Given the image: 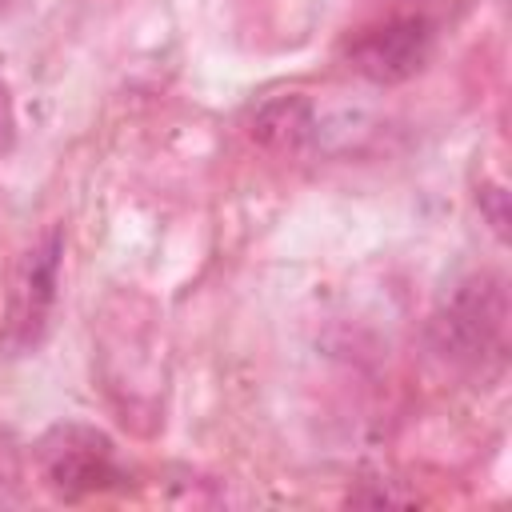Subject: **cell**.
Listing matches in <instances>:
<instances>
[{
  "instance_id": "5b68a950",
  "label": "cell",
  "mask_w": 512,
  "mask_h": 512,
  "mask_svg": "<svg viewBox=\"0 0 512 512\" xmlns=\"http://www.w3.org/2000/svg\"><path fill=\"white\" fill-rule=\"evenodd\" d=\"M308 124H312L308 104L300 96H284V100H272L256 116V136L268 140V144H280V148H296L300 136L308 132Z\"/></svg>"
},
{
  "instance_id": "7a4b0ae2",
  "label": "cell",
  "mask_w": 512,
  "mask_h": 512,
  "mask_svg": "<svg viewBox=\"0 0 512 512\" xmlns=\"http://www.w3.org/2000/svg\"><path fill=\"white\" fill-rule=\"evenodd\" d=\"M504 288L496 276H472L464 280L432 316V344L440 356L476 364L488 352H496L504 336Z\"/></svg>"
},
{
  "instance_id": "8992f818",
  "label": "cell",
  "mask_w": 512,
  "mask_h": 512,
  "mask_svg": "<svg viewBox=\"0 0 512 512\" xmlns=\"http://www.w3.org/2000/svg\"><path fill=\"white\" fill-rule=\"evenodd\" d=\"M12 140H16V112H12V92L0 76V156L12 148Z\"/></svg>"
},
{
  "instance_id": "6da1fadb",
  "label": "cell",
  "mask_w": 512,
  "mask_h": 512,
  "mask_svg": "<svg viewBox=\"0 0 512 512\" xmlns=\"http://www.w3.org/2000/svg\"><path fill=\"white\" fill-rule=\"evenodd\" d=\"M60 256H64V240L56 228L44 232L20 256L12 272L8 304H4V324H0V348L8 356H24L44 340L52 304H56V284H60Z\"/></svg>"
},
{
  "instance_id": "3957f363",
  "label": "cell",
  "mask_w": 512,
  "mask_h": 512,
  "mask_svg": "<svg viewBox=\"0 0 512 512\" xmlns=\"http://www.w3.org/2000/svg\"><path fill=\"white\" fill-rule=\"evenodd\" d=\"M40 464L44 476L56 492L64 496H84V492H100L112 488L120 480V468L112 460V444L80 424L56 428L40 440Z\"/></svg>"
},
{
  "instance_id": "277c9868",
  "label": "cell",
  "mask_w": 512,
  "mask_h": 512,
  "mask_svg": "<svg viewBox=\"0 0 512 512\" xmlns=\"http://www.w3.org/2000/svg\"><path fill=\"white\" fill-rule=\"evenodd\" d=\"M432 52V24L424 16H396L380 28H368L356 36L348 60L360 76L376 84H400L424 68Z\"/></svg>"
}]
</instances>
